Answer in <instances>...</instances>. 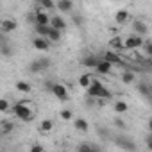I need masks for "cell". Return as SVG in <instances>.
<instances>
[{
  "label": "cell",
  "mask_w": 152,
  "mask_h": 152,
  "mask_svg": "<svg viewBox=\"0 0 152 152\" xmlns=\"http://www.w3.org/2000/svg\"><path fill=\"white\" fill-rule=\"evenodd\" d=\"M11 111L16 115V118H18V120H23V122L32 120V111L29 109V106H27L25 102H20V104L13 106V107H11Z\"/></svg>",
  "instance_id": "6da1fadb"
},
{
  "label": "cell",
  "mask_w": 152,
  "mask_h": 152,
  "mask_svg": "<svg viewBox=\"0 0 152 152\" xmlns=\"http://www.w3.org/2000/svg\"><path fill=\"white\" fill-rule=\"evenodd\" d=\"M143 45V36H138V34H132L129 38H125V41L122 43V48L125 50H136Z\"/></svg>",
  "instance_id": "7a4b0ae2"
},
{
  "label": "cell",
  "mask_w": 152,
  "mask_h": 152,
  "mask_svg": "<svg viewBox=\"0 0 152 152\" xmlns=\"http://www.w3.org/2000/svg\"><path fill=\"white\" fill-rule=\"evenodd\" d=\"M104 84L99 81V79H91L90 86L86 88V97H93V99H99L100 97V91H102Z\"/></svg>",
  "instance_id": "3957f363"
},
{
  "label": "cell",
  "mask_w": 152,
  "mask_h": 152,
  "mask_svg": "<svg viewBox=\"0 0 152 152\" xmlns=\"http://www.w3.org/2000/svg\"><path fill=\"white\" fill-rule=\"evenodd\" d=\"M115 143H116L120 148L127 150V152H134V150H136V143H134L129 136H116V138H115Z\"/></svg>",
  "instance_id": "277c9868"
},
{
  "label": "cell",
  "mask_w": 152,
  "mask_h": 152,
  "mask_svg": "<svg viewBox=\"0 0 152 152\" xmlns=\"http://www.w3.org/2000/svg\"><path fill=\"white\" fill-rule=\"evenodd\" d=\"M50 93H52L56 99H59V100H66V99H68V90H66V86H63V84H59V83H54Z\"/></svg>",
  "instance_id": "5b68a950"
},
{
  "label": "cell",
  "mask_w": 152,
  "mask_h": 152,
  "mask_svg": "<svg viewBox=\"0 0 152 152\" xmlns=\"http://www.w3.org/2000/svg\"><path fill=\"white\" fill-rule=\"evenodd\" d=\"M16 27H18V23H16L15 20H11V18H6V20H2V22H0V31H2L4 34H7V32H13Z\"/></svg>",
  "instance_id": "8992f818"
},
{
  "label": "cell",
  "mask_w": 152,
  "mask_h": 152,
  "mask_svg": "<svg viewBox=\"0 0 152 152\" xmlns=\"http://www.w3.org/2000/svg\"><path fill=\"white\" fill-rule=\"evenodd\" d=\"M48 23H50V16L47 13L36 9V13H34V25H48Z\"/></svg>",
  "instance_id": "52a82bcc"
},
{
  "label": "cell",
  "mask_w": 152,
  "mask_h": 152,
  "mask_svg": "<svg viewBox=\"0 0 152 152\" xmlns=\"http://www.w3.org/2000/svg\"><path fill=\"white\" fill-rule=\"evenodd\" d=\"M32 47H34L36 50H48L50 43H48L47 38H43V36H36V38L32 39Z\"/></svg>",
  "instance_id": "ba28073f"
},
{
  "label": "cell",
  "mask_w": 152,
  "mask_h": 152,
  "mask_svg": "<svg viewBox=\"0 0 152 152\" xmlns=\"http://www.w3.org/2000/svg\"><path fill=\"white\" fill-rule=\"evenodd\" d=\"M111 68H113V64H111L109 61H106V59H99V61H97V64H95V70H97L99 73H102V75L109 73V72H111Z\"/></svg>",
  "instance_id": "9c48e42d"
},
{
  "label": "cell",
  "mask_w": 152,
  "mask_h": 152,
  "mask_svg": "<svg viewBox=\"0 0 152 152\" xmlns=\"http://www.w3.org/2000/svg\"><path fill=\"white\" fill-rule=\"evenodd\" d=\"M132 31H134L138 36H147V34H148V27H147L143 22H140V20H136V22L132 23Z\"/></svg>",
  "instance_id": "30bf717a"
},
{
  "label": "cell",
  "mask_w": 152,
  "mask_h": 152,
  "mask_svg": "<svg viewBox=\"0 0 152 152\" xmlns=\"http://www.w3.org/2000/svg\"><path fill=\"white\" fill-rule=\"evenodd\" d=\"M56 7H57L61 13H72L73 2H72V0H59V2L56 4Z\"/></svg>",
  "instance_id": "8fae6325"
},
{
  "label": "cell",
  "mask_w": 152,
  "mask_h": 152,
  "mask_svg": "<svg viewBox=\"0 0 152 152\" xmlns=\"http://www.w3.org/2000/svg\"><path fill=\"white\" fill-rule=\"evenodd\" d=\"M48 25L54 27V29H57V31H64V29H66V22H64L61 16H52Z\"/></svg>",
  "instance_id": "7c38bea8"
},
{
  "label": "cell",
  "mask_w": 152,
  "mask_h": 152,
  "mask_svg": "<svg viewBox=\"0 0 152 152\" xmlns=\"http://www.w3.org/2000/svg\"><path fill=\"white\" fill-rule=\"evenodd\" d=\"M97 61H99V57H97V56L88 54V56H84V57L81 59V64H83V66H86V68H95Z\"/></svg>",
  "instance_id": "4fadbf2b"
},
{
  "label": "cell",
  "mask_w": 152,
  "mask_h": 152,
  "mask_svg": "<svg viewBox=\"0 0 152 152\" xmlns=\"http://www.w3.org/2000/svg\"><path fill=\"white\" fill-rule=\"evenodd\" d=\"M73 127L77 129V131H83V132H86V131L90 129V124H88V120H86V118H75V122H73Z\"/></svg>",
  "instance_id": "5bb4252c"
},
{
  "label": "cell",
  "mask_w": 152,
  "mask_h": 152,
  "mask_svg": "<svg viewBox=\"0 0 152 152\" xmlns=\"http://www.w3.org/2000/svg\"><path fill=\"white\" fill-rule=\"evenodd\" d=\"M104 59H106V61H109L111 64H122V59H120V56H118L116 52H111V50L104 54Z\"/></svg>",
  "instance_id": "9a60e30c"
},
{
  "label": "cell",
  "mask_w": 152,
  "mask_h": 152,
  "mask_svg": "<svg viewBox=\"0 0 152 152\" xmlns=\"http://www.w3.org/2000/svg\"><path fill=\"white\" fill-rule=\"evenodd\" d=\"M0 56H4V57H11L13 56V47L9 45V41L0 43Z\"/></svg>",
  "instance_id": "2e32d148"
},
{
  "label": "cell",
  "mask_w": 152,
  "mask_h": 152,
  "mask_svg": "<svg viewBox=\"0 0 152 152\" xmlns=\"http://www.w3.org/2000/svg\"><path fill=\"white\" fill-rule=\"evenodd\" d=\"M29 72H31V73H39V72H43V66H41V61H39V57L29 63Z\"/></svg>",
  "instance_id": "e0dca14e"
},
{
  "label": "cell",
  "mask_w": 152,
  "mask_h": 152,
  "mask_svg": "<svg viewBox=\"0 0 152 152\" xmlns=\"http://www.w3.org/2000/svg\"><path fill=\"white\" fill-rule=\"evenodd\" d=\"M127 18H129V13L125 11V9H120L116 15H115V22L118 23V25H122V23H125L127 22Z\"/></svg>",
  "instance_id": "ac0fdd59"
},
{
  "label": "cell",
  "mask_w": 152,
  "mask_h": 152,
  "mask_svg": "<svg viewBox=\"0 0 152 152\" xmlns=\"http://www.w3.org/2000/svg\"><path fill=\"white\" fill-rule=\"evenodd\" d=\"M52 129H54V122H52L50 118L41 120V124H39V131H41V132H50Z\"/></svg>",
  "instance_id": "d6986e66"
},
{
  "label": "cell",
  "mask_w": 152,
  "mask_h": 152,
  "mask_svg": "<svg viewBox=\"0 0 152 152\" xmlns=\"http://www.w3.org/2000/svg\"><path fill=\"white\" fill-rule=\"evenodd\" d=\"M0 129H2V134H9V132H13L15 124H13L11 120H2V124H0Z\"/></svg>",
  "instance_id": "ffe728a7"
},
{
  "label": "cell",
  "mask_w": 152,
  "mask_h": 152,
  "mask_svg": "<svg viewBox=\"0 0 152 152\" xmlns=\"http://www.w3.org/2000/svg\"><path fill=\"white\" fill-rule=\"evenodd\" d=\"M134 79H136L134 72H131V70H124L122 72V81H124V84H131Z\"/></svg>",
  "instance_id": "44dd1931"
},
{
  "label": "cell",
  "mask_w": 152,
  "mask_h": 152,
  "mask_svg": "<svg viewBox=\"0 0 152 152\" xmlns=\"http://www.w3.org/2000/svg\"><path fill=\"white\" fill-rule=\"evenodd\" d=\"M47 38H48L50 41H54V43H57V41L61 39V31H57V29H54V27H50V29H48V34H47Z\"/></svg>",
  "instance_id": "7402d4cb"
},
{
  "label": "cell",
  "mask_w": 152,
  "mask_h": 152,
  "mask_svg": "<svg viewBox=\"0 0 152 152\" xmlns=\"http://www.w3.org/2000/svg\"><path fill=\"white\" fill-rule=\"evenodd\" d=\"M138 91H140L145 99H148L150 93H152V90H150V86H148L147 83H138Z\"/></svg>",
  "instance_id": "603a6c76"
},
{
  "label": "cell",
  "mask_w": 152,
  "mask_h": 152,
  "mask_svg": "<svg viewBox=\"0 0 152 152\" xmlns=\"http://www.w3.org/2000/svg\"><path fill=\"white\" fill-rule=\"evenodd\" d=\"M16 90L22 93H31V84L25 81H16Z\"/></svg>",
  "instance_id": "cb8c5ba5"
},
{
  "label": "cell",
  "mask_w": 152,
  "mask_h": 152,
  "mask_svg": "<svg viewBox=\"0 0 152 152\" xmlns=\"http://www.w3.org/2000/svg\"><path fill=\"white\" fill-rule=\"evenodd\" d=\"M127 109H129L127 102H124V100H118V102H115V111H116L118 115H124Z\"/></svg>",
  "instance_id": "d4e9b609"
},
{
  "label": "cell",
  "mask_w": 152,
  "mask_h": 152,
  "mask_svg": "<svg viewBox=\"0 0 152 152\" xmlns=\"http://www.w3.org/2000/svg\"><path fill=\"white\" fill-rule=\"evenodd\" d=\"M122 43H124V39H122V38H113V39H109V48L124 50V48H122Z\"/></svg>",
  "instance_id": "484cf974"
},
{
  "label": "cell",
  "mask_w": 152,
  "mask_h": 152,
  "mask_svg": "<svg viewBox=\"0 0 152 152\" xmlns=\"http://www.w3.org/2000/svg\"><path fill=\"white\" fill-rule=\"evenodd\" d=\"M36 4H39L43 9H54L56 7V2L54 0H34Z\"/></svg>",
  "instance_id": "4316f807"
},
{
  "label": "cell",
  "mask_w": 152,
  "mask_h": 152,
  "mask_svg": "<svg viewBox=\"0 0 152 152\" xmlns=\"http://www.w3.org/2000/svg\"><path fill=\"white\" fill-rule=\"evenodd\" d=\"M34 27H36V34H38V36H43V38H47L50 25H34Z\"/></svg>",
  "instance_id": "83f0119b"
},
{
  "label": "cell",
  "mask_w": 152,
  "mask_h": 152,
  "mask_svg": "<svg viewBox=\"0 0 152 152\" xmlns=\"http://www.w3.org/2000/svg\"><path fill=\"white\" fill-rule=\"evenodd\" d=\"M11 109V104L7 99H0V113H7Z\"/></svg>",
  "instance_id": "f1b7e54d"
},
{
  "label": "cell",
  "mask_w": 152,
  "mask_h": 152,
  "mask_svg": "<svg viewBox=\"0 0 152 152\" xmlns=\"http://www.w3.org/2000/svg\"><path fill=\"white\" fill-rule=\"evenodd\" d=\"M72 22L77 25V27H81V25L84 23V16H83V15H77V13H73V15H72Z\"/></svg>",
  "instance_id": "f546056e"
},
{
  "label": "cell",
  "mask_w": 152,
  "mask_h": 152,
  "mask_svg": "<svg viewBox=\"0 0 152 152\" xmlns=\"http://www.w3.org/2000/svg\"><path fill=\"white\" fill-rule=\"evenodd\" d=\"M97 132H99V136L102 140H109V136H111L109 129H106V127H97Z\"/></svg>",
  "instance_id": "4dcf8cb0"
},
{
  "label": "cell",
  "mask_w": 152,
  "mask_h": 152,
  "mask_svg": "<svg viewBox=\"0 0 152 152\" xmlns=\"http://www.w3.org/2000/svg\"><path fill=\"white\" fill-rule=\"evenodd\" d=\"M90 83H91V77H90V75H81V77H79V84H81L83 88H88Z\"/></svg>",
  "instance_id": "1f68e13d"
},
{
  "label": "cell",
  "mask_w": 152,
  "mask_h": 152,
  "mask_svg": "<svg viewBox=\"0 0 152 152\" xmlns=\"http://www.w3.org/2000/svg\"><path fill=\"white\" fill-rule=\"evenodd\" d=\"M39 61H41V66H43V72H45V70H48V68H50V64H52V61H50V57H39Z\"/></svg>",
  "instance_id": "d6a6232c"
},
{
  "label": "cell",
  "mask_w": 152,
  "mask_h": 152,
  "mask_svg": "<svg viewBox=\"0 0 152 152\" xmlns=\"http://www.w3.org/2000/svg\"><path fill=\"white\" fill-rule=\"evenodd\" d=\"M77 150H81V152H91V150H93V145H90V143H81V145L77 147Z\"/></svg>",
  "instance_id": "836d02e7"
},
{
  "label": "cell",
  "mask_w": 152,
  "mask_h": 152,
  "mask_svg": "<svg viewBox=\"0 0 152 152\" xmlns=\"http://www.w3.org/2000/svg\"><path fill=\"white\" fill-rule=\"evenodd\" d=\"M113 124H115V127H118V129H125V122H124V118H120V116L115 118Z\"/></svg>",
  "instance_id": "e575fe53"
},
{
  "label": "cell",
  "mask_w": 152,
  "mask_h": 152,
  "mask_svg": "<svg viewBox=\"0 0 152 152\" xmlns=\"http://www.w3.org/2000/svg\"><path fill=\"white\" fill-rule=\"evenodd\" d=\"M143 47H145V54L150 56V54H152V43H150V39H147V41L143 43Z\"/></svg>",
  "instance_id": "d590c367"
},
{
  "label": "cell",
  "mask_w": 152,
  "mask_h": 152,
  "mask_svg": "<svg viewBox=\"0 0 152 152\" xmlns=\"http://www.w3.org/2000/svg\"><path fill=\"white\" fill-rule=\"evenodd\" d=\"M61 118H63V120H70V118H72V111H70V109H63V111H61Z\"/></svg>",
  "instance_id": "8d00e7d4"
},
{
  "label": "cell",
  "mask_w": 152,
  "mask_h": 152,
  "mask_svg": "<svg viewBox=\"0 0 152 152\" xmlns=\"http://www.w3.org/2000/svg\"><path fill=\"white\" fill-rule=\"evenodd\" d=\"M41 150H43V145H39V143H34L31 147V152H41Z\"/></svg>",
  "instance_id": "74e56055"
},
{
  "label": "cell",
  "mask_w": 152,
  "mask_h": 152,
  "mask_svg": "<svg viewBox=\"0 0 152 152\" xmlns=\"http://www.w3.org/2000/svg\"><path fill=\"white\" fill-rule=\"evenodd\" d=\"M43 86H45V90H47V91H50V90H52V86H54V83H52V81H50V79H47V81H45V84H43Z\"/></svg>",
  "instance_id": "f35d334b"
},
{
  "label": "cell",
  "mask_w": 152,
  "mask_h": 152,
  "mask_svg": "<svg viewBox=\"0 0 152 152\" xmlns=\"http://www.w3.org/2000/svg\"><path fill=\"white\" fill-rule=\"evenodd\" d=\"M27 20H29L31 23H34V15H29V16H27Z\"/></svg>",
  "instance_id": "ab89813d"
},
{
  "label": "cell",
  "mask_w": 152,
  "mask_h": 152,
  "mask_svg": "<svg viewBox=\"0 0 152 152\" xmlns=\"http://www.w3.org/2000/svg\"><path fill=\"white\" fill-rule=\"evenodd\" d=\"M147 147L152 148V140H150V138H147Z\"/></svg>",
  "instance_id": "60d3db41"
},
{
  "label": "cell",
  "mask_w": 152,
  "mask_h": 152,
  "mask_svg": "<svg viewBox=\"0 0 152 152\" xmlns=\"http://www.w3.org/2000/svg\"><path fill=\"white\" fill-rule=\"evenodd\" d=\"M2 136H4V134H2V129H0V138H2Z\"/></svg>",
  "instance_id": "b9f144b4"
}]
</instances>
